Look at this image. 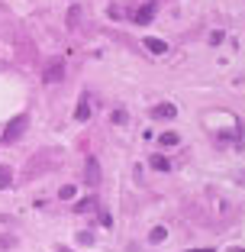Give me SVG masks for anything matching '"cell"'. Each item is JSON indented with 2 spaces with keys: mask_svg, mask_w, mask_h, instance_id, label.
Wrapping results in <instances>:
<instances>
[{
  "mask_svg": "<svg viewBox=\"0 0 245 252\" xmlns=\"http://www.w3.org/2000/svg\"><path fill=\"white\" fill-rule=\"evenodd\" d=\"M23 126H26V117H23V113H20V117H13L7 123V129H3V142H16L23 136Z\"/></svg>",
  "mask_w": 245,
  "mask_h": 252,
  "instance_id": "obj_1",
  "label": "cell"
},
{
  "mask_svg": "<svg viewBox=\"0 0 245 252\" xmlns=\"http://www.w3.org/2000/svg\"><path fill=\"white\" fill-rule=\"evenodd\" d=\"M61 74H65V65H61L58 59H52L49 65H45V71H42V81L45 84H55V81H61Z\"/></svg>",
  "mask_w": 245,
  "mask_h": 252,
  "instance_id": "obj_2",
  "label": "cell"
},
{
  "mask_svg": "<svg viewBox=\"0 0 245 252\" xmlns=\"http://www.w3.org/2000/svg\"><path fill=\"white\" fill-rule=\"evenodd\" d=\"M84 178H87V185H90V188L100 185V162H97L94 156H90L87 162H84Z\"/></svg>",
  "mask_w": 245,
  "mask_h": 252,
  "instance_id": "obj_3",
  "label": "cell"
},
{
  "mask_svg": "<svg viewBox=\"0 0 245 252\" xmlns=\"http://www.w3.org/2000/svg\"><path fill=\"white\" fill-rule=\"evenodd\" d=\"M133 20H136V26H149V23L155 20V3H152V0H149L145 7H139V10H136V13H133Z\"/></svg>",
  "mask_w": 245,
  "mask_h": 252,
  "instance_id": "obj_4",
  "label": "cell"
},
{
  "mask_svg": "<svg viewBox=\"0 0 245 252\" xmlns=\"http://www.w3.org/2000/svg\"><path fill=\"white\" fill-rule=\"evenodd\" d=\"M142 45H145L152 55H164V52H168V42L158 39V36H145V39H142Z\"/></svg>",
  "mask_w": 245,
  "mask_h": 252,
  "instance_id": "obj_5",
  "label": "cell"
},
{
  "mask_svg": "<svg viewBox=\"0 0 245 252\" xmlns=\"http://www.w3.org/2000/svg\"><path fill=\"white\" fill-rule=\"evenodd\" d=\"M152 117L155 120H174L178 117V107L174 104H158V107H152Z\"/></svg>",
  "mask_w": 245,
  "mask_h": 252,
  "instance_id": "obj_6",
  "label": "cell"
},
{
  "mask_svg": "<svg viewBox=\"0 0 245 252\" xmlns=\"http://www.w3.org/2000/svg\"><path fill=\"white\" fill-rule=\"evenodd\" d=\"M10 185H13V171L0 165V191H3V188H10Z\"/></svg>",
  "mask_w": 245,
  "mask_h": 252,
  "instance_id": "obj_7",
  "label": "cell"
},
{
  "mask_svg": "<svg viewBox=\"0 0 245 252\" xmlns=\"http://www.w3.org/2000/svg\"><path fill=\"white\" fill-rule=\"evenodd\" d=\"M164 239H168V230H164V226H155V230L149 233V243H164Z\"/></svg>",
  "mask_w": 245,
  "mask_h": 252,
  "instance_id": "obj_8",
  "label": "cell"
},
{
  "mask_svg": "<svg viewBox=\"0 0 245 252\" xmlns=\"http://www.w3.org/2000/svg\"><path fill=\"white\" fill-rule=\"evenodd\" d=\"M152 168H155V171H168L171 162H168L164 156H152Z\"/></svg>",
  "mask_w": 245,
  "mask_h": 252,
  "instance_id": "obj_9",
  "label": "cell"
},
{
  "mask_svg": "<svg viewBox=\"0 0 245 252\" xmlns=\"http://www.w3.org/2000/svg\"><path fill=\"white\" fill-rule=\"evenodd\" d=\"M87 117H90V104H87V100H81V104H78V110H75V120H81V123H84Z\"/></svg>",
  "mask_w": 245,
  "mask_h": 252,
  "instance_id": "obj_10",
  "label": "cell"
},
{
  "mask_svg": "<svg viewBox=\"0 0 245 252\" xmlns=\"http://www.w3.org/2000/svg\"><path fill=\"white\" fill-rule=\"evenodd\" d=\"M75 239H78V246H94V233H90V230H81Z\"/></svg>",
  "mask_w": 245,
  "mask_h": 252,
  "instance_id": "obj_11",
  "label": "cell"
},
{
  "mask_svg": "<svg viewBox=\"0 0 245 252\" xmlns=\"http://www.w3.org/2000/svg\"><path fill=\"white\" fill-rule=\"evenodd\" d=\"M181 136L178 133H162V146H178Z\"/></svg>",
  "mask_w": 245,
  "mask_h": 252,
  "instance_id": "obj_12",
  "label": "cell"
},
{
  "mask_svg": "<svg viewBox=\"0 0 245 252\" xmlns=\"http://www.w3.org/2000/svg\"><path fill=\"white\" fill-rule=\"evenodd\" d=\"M75 194H78V188H75V185H65V188H61V191H58V197L71 200V197H75Z\"/></svg>",
  "mask_w": 245,
  "mask_h": 252,
  "instance_id": "obj_13",
  "label": "cell"
},
{
  "mask_svg": "<svg viewBox=\"0 0 245 252\" xmlns=\"http://www.w3.org/2000/svg\"><path fill=\"white\" fill-rule=\"evenodd\" d=\"M78 20H81V10H78V7H71V13H68V26L75 30V26H78Z\"/></svg>",
  "mask_w": 245,
  "mask_h": 252,
  "instance_id": "obj_14",
  "label": "cell"
},
{
  "mask_svg": "<svg viewBox=\"0 0 245 252\" xmlns=\"http://www.w3.org/2000/svg\"><path fill=\"white\" fill-rule=\"evenodd\" d=\"M75 210H78V214H84V210H94V200H78V204H75Z\"/></svg>",
  "mask_w": 245,
  "mask_h": 252,
  "instance_id": "obj_15",
  "label": "cell"
},
{
  "mask_svg": "<svg viewBox=\"0 0 245 252\" xmlns=\"http://www.w3.org/2000/svg\"><path fill=\"white\" fill-rule=\"evenodd\" d=\"M113 123H116V126L126 123V110H113Z\"/></svg>",
  "mask_w": 245,
  "mask_h": 252,
  "instance_id": "obj_16",
  "label": "cell"
},
{
  "mask_svg": "<svg viewBox=\"0 0 245 252\" xmlns=\"http://www.w3.org/2000/svg\"><path fill=\"white\" fill-rule=\"evenodd\" d=\"M210 42H213V45L223 42V30H213V32H210Z\"/></svg>",
  "mask_w": 245,
  "mask_h": 252,
  "instance_id": "obj_17",
  "label": "cell"
},
{
  "mask_svg": "<svg viewBox=\"0 0 245 252\" xmlns=\"http://www.w3.org/2000/svg\"><path fill=\"white\" fill-rule=\"evenodd\" d=\"M100 223H104V226H113V217L107 214V210H100Z\"/></svg>",
  "mask_w": 245,
  "mask_h": 252,
  "instance_id": "obj_18",
  "label": "cell"
},
{
  "mask_svg": "<svg viewBox=\"0 0 245 252\" xmlns=\"http://www.w3.org/2000/svg\"><path fill=\"white\" fill-rule=\"evenodd\" d=\"M197 252H213V249H197Z\"/></svg>",
  "mask_w": 245,
  "mask_h": 252,
  "instance_id": "obj_19",
  "label": "cell"
},
{
  "mask_svg": "<svg viewBox=\"0 0 245 252\" xmlns=\"http://www.w3.org/2000/svg\"><path fill=\"white\" fill-rule=\"evenodd\" d=\"M55 252H71V249H55Z\"/></svg>",
  "mask_w": 245,
  "mask_h": 252,
  "instance_id": "obj_20",
  "label": "cell"
},
{
  "mask_svg": "<svg viewBox=\"0 0 245 252\" xmlns=\"http://www.w3.org/2000/svg\"><path fill=\"white\" fill-rule=\"evenodd\" d=\"M232 252H245V249H239V246H236V249H232Z\"/></svg>",
  "mask_w": 245,
  "mask_h": 252,
  "instance_id": "obj_21",
  "label": "cell"
},
{
  "mask_svg": "<svg viewBox=\"0 0 245 252\" xmlns=\"http://www.w3.org/2000/svg\"><path fill=\"white\" fill-rule=\"evenodd\" d=\"M184 252H197V249H184Z\"/></svg>",
  "mask_w": 245,
  "mask_h": 252,
  "instance_id": "obj_22",
  "label": "cell"
}]
</instances>
